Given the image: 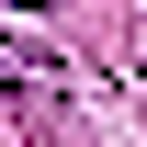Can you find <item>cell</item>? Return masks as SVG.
I'll list each match as a JSON object with an SVG mask.
<instances>
[{"label": "cell", "mask_w": 147, "mask_h": 147, "mask_svg": "<svg viewBox=\"0 0 147 147\" xmlns=\"http://www.w3.org/2000/svg\"><path fill=\"white\" fill-rule=\"evenodd\" d=\"M0 79H23V57H11V45H0Z\"/></svg>", "instance_id": "1"}, {"label": "cell", "mask_w": 147, "mask_h": 147, "mask_svg": "<svg viewBox=\"0 0 147 147\" xmlns=\"http://www.w3.org/2000/svg\"><path fill=\"white\" fill-rule=\"evenodd\" d=\"M11 11H57V0H11Z\"/></svg>", "instance_id": "2"}]
</instances>
